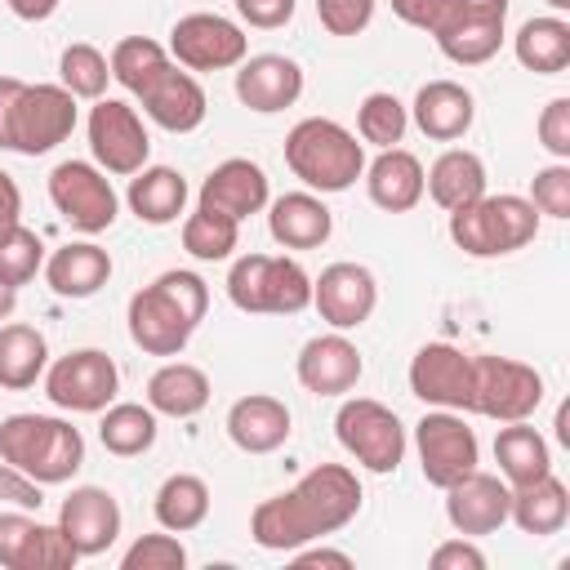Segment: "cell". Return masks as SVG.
Here are the masks:
<instances>
[{
    "label": "cell",
    "mask_w": 570,
    "mask_h": 570,
    "mask_svg": "<svg viewBox=\"0 0 570 570\" xmlns=\"http://www.w3.org/2000/svg\"><path fill=\"white\" fill-rule=\"evenodd\" d=\"M316 18L330 36H361L374 18V0H316Z\"/></svg>",
    "instance_id": "cell-46"
},
{
    "label": "cell",
    "mask_w": 570,
    "mask_h": 570,
    "mask_svg": "<svg viewBox=\"0 0 570 570\" xmlns=\"http://www.w3.org/2000/svg\"><path fill=\"white\" fill-rule=\"evenodd\" d=\"M227 298L240 312H272L294 316L312 303V276L298 258L285 254H245L227 272Z\"/></svg>",
    "instance_id": "cell-6"
},
{
    "label": "cell",
    "mask_w": 570,
    "mask_h": 570,
    "mask_svg": "<svg viewBox=\"0 0 570 570\" xmlns=\"http://www.w3.org/2000/svg\"><path fill=\"white\" fill-rule=\"evenodd\" d=\"M49 200L85 236L107 232L116 223V209H120V196H116L111 178L98 165H89V160H62V165H53V174H49Z\"/></svg>",
    "instance_id": "cell-10"
},
{
    "label": "cell",
    "mask_w": 570,
    "mask_h": 570,
    "mask_svg": "<svg viewBox=\"0 0 570 570\" xmlns=\"http://www.w3.org/2000/svg\"><path fill=\"white\" fill-rule=\"evenodd\" d=\"M285 165L312 191H347L365 174V147L330 116H307L285 134Z\"/></svg>",
    "instance_id": "cell-4"
},
{
    "label": "cell",
    "mask_w": 570,
    "mask_h": 570,
    "mask_svg": "<svg viewBox=\"0 0 570 570\" xmlns=\"http://www.w3.org/2000/svg\"><path fill=\"white\" fill-rule=\"evenodd\" d=\"M18 214H22V191H18V183L0 169V232H9V227L18 223Z\"/></svg>",
    "instance_id": "cell-53"
},
{
    "label": "cell",
    "mask_w": 570,
    "mask_h": 570,
    "mask_svg": "<svg viewBox=\"0 0 570 570\" xmlns=\"http://www.w3.org/2000/svg\"><path fill=\"white\" fill-rule=\"evenodd\" d=\"M414 125L423 129V138L432 142H454L472 129V116H476V102L472 94L459 85V80H428L419 94H414Z\"/></svg>",
    "instance_id": "cell-27"
},
{
    "label": "cell",
    "mask_w": 570,
    "mask_h": 570,
    "mask_svg": "<svg viewBox=\"0 0 570 570\" xmlns=\"http://www.w3.org/2000/svg\"><path fill=\"white\" fill-rule=\"evenodd\" d=\"M22 22H45V18H53V9L62 4V0H4Z\"/></svg>",
    "instance_id": "cell-55"
},
{
    "label": "cell",
    "mask_w": 570,
    "mask_h": 570,
    "mask_svg": "<svg viewBox=\"0 0 570 570\" xmlns=\"http://www.w3.org/2000/svg\"><path fill=\"white\" fill-rule=\"evenodd\" d=\"M503 22H508V13H485V9H468V4L454 0L450 18H445L432 36H436V45H441V53H445L450 62H459V67H481V62H490V58L499 53V45H503Z\"/></svg>",
    "instance_id": "cell-23"
},
{
    "label": "cell",
    "mask_w": 570,
    "mask_h": 570,
    "mask_svg": "<svg viewBox=\"0 0 570 570\" xmlns=\"http://www.w3.org/2000/svg\"><path fill=\"white\" fill-rule=\"evenodd\" d=\"M76 129V98L62 85H22L9 116V151L45 156Z\"/></svg>",
    "instance_id": "cell-11"
},
{
    "label": "cell",
    "mask_w": 570,
    "mask_h": 570,
    "mask_svg": "<svg viewBox=\"0 0 570 570\" xmlns=\"http://www.w3.org/2000/svg\"><path fill=\"white\" fill-rule=\"evenodd\" d=\"M205 517H209V485L196 472H174V476L160 481V490H156V521H160V530L187 534Z\"/></svg>",
    "instance_id": "cell-38"
},
{
    "label": "cell",
    "mask_w": 570,
    "mask_h": 570,
    "mask_svg": "<svg viewBox=\"0 0 570 570\" xmlns=\"http://www.w3.org/2000/svg\"><path fill=\"white\" fill-rule=\"evenodd\" d=\"M147 405L165 419H191L209 405V374L187 361H165L147 379Z\"/></svg>",
    "instance_id": "cell-31"
},
{
    "label": "cell",
    "mask_w": 570,
    "mask_h": 570,
    "mask_svg": "<svg viewBox=\"0 0 570 570\" xmlns=\"http://www.w3.org/2000/svg\"><path fill=\"white\" fill-rule=\"evenodd\" d=\"M58 76H62V89H67L71 98H94V102H98V98L107 94L111 62H107L102 49L76 40V45L62 49V58H58Z\"/></svg>",
    "instance_id": "cell-41"
},
{
    "label": "cell",
    "mask_w": 570,
    "mask_h": 570,
    "mask_svg": "<svg viewBox=\"0 0 570 570\" xmlns=\"http://www.w3.org/2000/svg\"><path fill=\"white\" fill-rule=\"evenodd\" d=\"M138 98H142V111H147L160 129H169V134H191V129H200V120H205V111H209V98H205L200 80H196L191 71H178L174 62H169Z\"/></svg>",
    "instance_id": "cell-22"
},
{
    "label": "cell",
    "mask_w": 570,
    "mask_h": 570,
    "mask_svg": "<svg viewBox=\"0 0 570 570\" xmlns=\"http://www.w3.org/2000/svg\"><path fill=\"white\" fill-rule=\"evenodd\" d=\"M570 517V490L561 476H539L530 485H512V508H508V521H517L521 534H557Z\"/></svg>",
    "instance_id": "cell-32"
},
{
    "label": "cell",
    "mask_w": 570,
    "mask_h": 570,
    "mask_svg": "<svg viewBox=\"0 0 570 570\" xmlns=\"http://www.w3.org/2000/svg\"><path fill=\"white\" fill-rule=\"evenodd\" d=\"M22 85L27 80H18V76H0V147L4 151H9V116H13V102H18Z\"/></svg>",
    "instance_id": "cell-52"
},
{
    "label": "cell",
    "mask_w": 570,
    "mask_h": 570,
    "mask_svg": "<svg viewBox=\"0 0 570 570\" xmlns=\"http://www.w3.org/2000/svg\"><path fill=\"white\" fill-rule=\"evenodd\" d=\"M89 151L98 160L102 174H138L147 165V151H151V138L138 120V111L120 98H98L94 111H89Z\"/></svg>",
    "instance_id": "cell-14"
},
{
    "label": "cell",
    "mask_w": 570,
    "mask_h": 570,
    "mask_svg": "<svg viewBox=\"0 0 570 570\" xmlns=\"http://www.w3.org/2000/svg\"><path fill=\"white\" fill-rule=\"evenodd\" d=\"M98 441L107 454L116 459H134V454H147L156 445V410L151 405H138V401H116L102 410V423H98Z\"/></svg>",
    "instance_id": "cell-37"
},
{
    "label": "cell",
    "mask_w": 570,
    "mask_h": 570,
    "mask_svg": "<svg viewBox=\"0 0 570 570\" xmlns=\"http://www.w3.org/2000/svg\"><path fill=\"white\" fill-rule=\"evenodd\" d=\"M365 191L387 214L414 209L423 200V160L414 151H405V147H383L365 165Z\"/></svg>",
    "instance_id": "cell-25"
},
{
    "label": "cell",
    "mask_w": 570,
    "mask_h": 570,
    "mask_svg": "<svg viewBox=\"0 0 570 570\" xmlns=\"http://www.w3.org/2000/svg\"><path fill=\"white\" fill-rule=\"evenodd\" d=\"M361 512V481L343 463H321L298 476L294 490L272 494L254 508L249 534L267 552H294L312 539L343 530Z\"/></svg>",
    "instance_id": "cell-1"
},
{
    "label": "cell",
    "mask_w": 570,
    "mask_h": 570,
    "mask_svg": "<svg viewBox=\"0 0 570 570\" xmlns=\"http://www.w3.org/2000/svg\"><path fill=\"white\" fill-rule=\"evenodd\" d=\"M454 0H392V13L419 31H436L445 18H450Z\"/></svg>",
    "instance_id": "cell-49"
},
{
    "label": "cell",
    "mask_w": 570,
    "mask_h": 570,
    "mask_svg": "<svg viewBox=\"0 0 570 570\" xmlns=\"http://www.w3.org/2000/svg\"><path fill=\"white\" fill-rule=\"evenodd\" d=\"M209 307V285L196 272H160L151 285H142L129 298V338L147 356H178L196 325L205 321Z\"/></svg>",
    "instance_id": "cell-2"
},
{
    "label": "cell",
    "mask_w": 570,
    "mask_h": 570,
    "mask_svg": "<svg viewBox=\"0 0 570 570\" xmlns=\"http://www.w3.org/2000/svg\"><path fill=\"white\" fill-rule=\"evenodd\" d=\"M548 4H552L557 13H566V9H570V0H548Z\"/></svg>",
    "instance_id": "cell-57"
},
{
    "label": "cell",
    "mask_w": 570,
    "mask_h": 570,
    "mask_svg": "<svg viewBox=\"0 0 570 570\" xmlns=\"http://www.w3.org/2000/svg\"><path fill=\"white\" fill-rule=\"evenodd\" d=\"M543 401V379L534 365L512 356H472V410L494 423L530 419Z\"/></svg>",
    "instance_id": "cell-8"
},
{
    "label": "cell",
    "mask_w": 570,
    "mask_h": 570,
    "mask_svg": "<svg viewBox=\"0 0 570 570\" xmlns=\"http://www.w3.org/2000/svg\"><path fill=\"white\" fill-rule=\"evenodd\" d=\"M0 454L40 485H62L85 463V436L53 414H9L0 423Z\"/></svg>",
    "instance_id": "cell-3"
},
{
    "label": "cell",
    "mask_w": 570,
    "mask_h": 570,
    "mask_svg": "<svg viewBox=\"0 0 570 570\" xmlns=\"http://www.w3.org/2000/svg\"><path fill=\"white\" fill-rule=\"evenodd\" d=\"M410 392L436 410H472V356L454 343H423L410 361Z\"/></svg>",
    "instance_id": "cell-16"
},
{
    "label": "cell",
    "mask_w": 570,
    "mask_h": 570,
    "mask_svg": "<svg viewBox=\"0 0 570 570\" xmlns=\"http://www.w3.org/2000/svg\"><path fill=\"white\" fill-rule=\"evenodd\" d=\"M494 459H499V472H503L508 485H530V481H539V476L552 472V450H548V441L525 419L499 428Z\"/></svg>",
    "instance_id": "cell-35"
},
{
    "label": "cell",
    "mask_w": 570,
    "mask_h": 570,
    "mask_svg": "<svg viewBox=\"0 0 570 570\" xmlns=\"http://www.w3.org/2000/svg\"><path fill=\"white\" fill-rule=\"evenodd\" d=\"M294 566H334V570H347V566H352V557H347V552H338V548H307V552H298V548H294Z\"/></svg>",
    "instance_id": "cell-54"
},
{
    "label": "cell",
    "mask_w": 570,
    "mask_h": 570,
    "mask_svg": "<svg viewBox=\"0 0 570 570\" xmlns=\"http://www.w3.org/2000/svg\"><path fill=\"white\" fill-rule=\"evenodd\" d=\"M539 142H543L557 160H570V98H552V102L539 111Z\"/></svg>",
    "instance_id": "cell-47"
},
{
    "label": "cell",
    "mask_w": 570,
    "mask_h": 570,
    "mask_svg": "<svg viewBox=\"0 0 570 570\" xmlns=\"http://www.w3.org/2000/svg\"><path fill=\"white\" fill-rule=\"evenodd\" d=\"M227 436L245 454H272V450H281L289 441V410H285V401L263 396V392L232 401V410H227Z\"/></svg>",
    "instance_id": "cell-26"
},
{
    "label": "cell",
    "mask_w": 570,
    "mask_h": 570,
    "mask_svg": "<svg viewBox=\"0 0 570 570\" xmlns=\"http://www.w3.org/2000/svg\"><path fill=\"white\" fill-rule=\"evenodd\" d=\"M58 530L80 557H102L120 534V503L102 485H76L58 508Z\"/></svg>",
    "instance_id": "cell-19"
},
{
    "label": "cell",
    "mask_w": 570,
    "mask_h": 570,
    "mask_svg": "<svg viewBox=\"0 0 570 570\" xmlns=\"http://www.w3.org/2000/svg\"><path fill=\"white\" fill-rule=\"evenodd\" d=\"M512 53L525 71L534 76H557L570 67V22L548 13V18H530L521 22V31L512 36Z\"/></svg>",
    "instance_id": "cell-34"
},
{
    "label": "cell",
    "mask_w": 570,
    "mask_h": 570,
    "mask_svg": "<svg viewBox=\"0 0 570 570\" xmlns=\"http://www.w3.org/2000/svg\"><path fill=\"white\" fill-rule=\"evenodd\" d=\"M13 307H18V289L0 281V321H9V316H13Z\"/></svg>",
    "instance_id": "cell-56"
},
{
    "label": "cell",
    "mask_w": 570,
    "mask_h": 570,
    "mask_svg": "<svg viewBox=\"0 0 570 570\" xmlns=\"http://www.w3.org/2000/svg\"><path fill=\"white\" fill-rule=\"evenodd\" d=\"M116 387H120V370L98 347H80V352L58 356L53 365H45L49 401L71 414H102L116 401Z\"/></svg>",
    "instance_id": "cell-9"
},
{
    "label": "cell",
    "mask_w": 570,
    "mask_h": 570,
    "mask_svg": "<svg viewBox=\"0 0 570 570\" xmlns=\"http://www.w3.org/2000/svg\"><path fill=\"white\" fill-rule=\"evenodd\" d=\"M45 281L58 298H89L111 281V254L94 240H71L49 254Z\"/></svg>",
    "instance_id": "cell-29"
},
{
    "label": "cell",
    "mask_w": 570,
    "mask_h": 570,
    "mask_svg": "<svg viewBox=\"0 0 570 570\" xmlns=\"http://www.w3.org/2000/svg\"><path fill=\"white\" fill-rule=\"evenodd\" d=\"M405 129H410V111H405V102L396 98V94H365V102H361V111H356V134H361V142H370V147H396L401 138H405Z\"/></svg>",
    "instance_id": "cell-42"
},
{
    "label": "cell",
    "mask_w": 570,
    "mask_h": 570,
    "mask_svg": "<svg viewBox=\"0 0 570 570\" xmlns=\"http://www.w3.org/2000/svg\"><path fill=\"white\" fill-rule=\"evenodd\" d=\"M200 205L214 209V214H227V218L245 223L249 214H258L267 205V174L254 160L232 156V160L214 165L209 178L200 183Z\"/></svg>",
    "instance_id": "cell-24"
},
{
    "label": "cell",
    "mask_w": 570,
    "mask_h": 570,
    "mask_svg": "<svg viewBox=\"0 0 570 570\" xmlns=\"http://www.w3.org/2000/svg\"><path fill=\"white\" fill-rule=\"evenodd\" d=\"M303 94V67L285 53H254L240 62L236 71V98L249 107V111H285L294 107Z\"/></svg>",
    "instance_id": "cell-21"
},
{
    "label": "cell",
    "mask_w": 570,
    "mask_h": 570,
    "mask_svg": "<svg viewBox=\"0 0 570 570\" xmlns=\"http://www.w3.org/2000/svg\"><path fill=\"white\" fill-rule=\"evenodd\" d=\"M45 267V245H40V236L31 232V227H22V223H13L9 232H0V281L4 285H27L36 272Z\"/></svg>",
    "instance_id": "cell-43"
},
{
    "label": "cell",
    "mask_w": 570,
    "mask_h": 570,
    "mask_svg": "<svg viewBox=\"0 0 570 570\" xmlns=\"http://www.w3.org/2000/svg\"><path fill=\"white\" fill-rule=\"evenodd\" d=\"M183 566H187V548L174 539V530L169 534H142L120 557V570H183Z\"/></svg>",
    "instance_id": "cell-44"
},
{
    "label": "cell",
    "mask_w": 570,
    "mask_h": 570,
    "mask_svg": "<svg viewBox=\"0 0 570 570\" xmlns=\"http://www.w3.org/2000/svg\"><path fill=\"white\" fill-rule=\"evenodd\" d=\"M530 205L539 214H548V218H570V165L566 160H557V165H548V169L534 174Z\"/></svg>",
    "instance_id": "cell-45"
},
{
    "label": "cell",
    "mask_w": 570,
    "mask_h": 570,
    "mask_svg": "<svg viewBox=\"0 0 570 570\" xmlns=\"http://www.w3.org/2000/svg\"><path fill=\"white\" fill-rule=\"evenodd\" d=\"M334 432H338V445L365 472H396L405 459V428L396 410H387L383 401H370V396L343 401L334 414Z\"/></svg>",
    "instance_id": "cell-7"
},
{
    "label": "cell",
    "mask_w": 570,
    "mask_h": 570,
    "mask_svg": "<svg viewBox=\"0 0 570 570\" xmlns=\"http://www.w3.org/2000/svg\"><path fill=\"white\" fill-rule=\"evenodd\" d=\"M361 370H365L361 365V352H356L352 338H343V330L307 338L303 352H298V361H294L298 383L307 392H316V396H343V392H352L356 379H361Z\"/></svg>",
    "instance_id": "cell-20"
},
{
    "label": "cell",
    "mask_w": 570,
    "mask_h": 570,
    "mask_svg": "<svg viewBox=\"0 0 570 570\" xmlns=\"http://www.w3.org/2000/svg\"><path fill=\"white\" fill-rule=\"evenodd\" d=\"M423 191H428L445 214H454V209L472 205L476 196H485V160H481L476 151H468V147H450V151H441V156L432 160V169L423 174Z\"/></svg>",
    "instance_id": "cell-30"
},
{
    "label": "cell",
    "mask_w": 570,
    "mask_h": 570,
    "mask_svg": "<svg viewBox=\"0 0 570 570\" xmlns=\"http://www.w3.org/2000/svg\"><path fill=\"white\" fill-rule=\"evenodd\" d=\"M539 236V209L525 196H476L450 214V240L472 258H503Z\"/></svg>",
    "instance_id": "cell-5"
},
{
    "label": "cell",
    "mask_w": 570,
    "mask_h": 570,
    "mask_svg": "<svg viewBox=\"0 0 570 570\" xmlns=\"http://www.w3.org/2000/svg\"><path fill=\"white\" fill-rule=\"evenodd\" d=\"M49 365V343L36 325H0V387L22 392Z\"/></svg>",
    "instance_id": "cell-36"
},
{
    "label": "cell",
    "mask_w": 570,
    "mask_h": 570,
    "mask_svg": "<svg viewBox=\"0 0 570 570\" xmlns=\"http://www.w3.org/2000/svg\"><path fill=\"white\" fill-rule=\"evenodd\" d=\"M432 570H485V552L459 534L432 552Z\"/></svg>",
    "instance_id": "cell-51"
},
{
    "label": "cell",
    "mask_w": 570,
    "mask_h": 570,
    "mask_svg": "<svg viewBox=\"0 0 570 570\" xmlns=\"http://www.w3.org/2000/svg\"><path fill=\"white\" fill-rule=\"evenodd\" d=\"M80 552L58 525H40L27 508L0 512V566L4 570H71Z\"/></svg>",
    "instance_id": "cell-15"
},
{
    "label": "cell",
    "mask_w": 570,
    "mask_h": 570,
    "mask_svg": "<svg viewBox=\"0 0 570 570\" xmlns=\"http://www.w3.org/2000/svg\"><path fill=\"white\" fill-rule=\"evenodd\" d=\"M374 303H379V285H374V272L361 267V263H330L312 281V307L321 312V321L330 330L365 325Z\"/></svg>",
    "instance_id": "cell-17"
},
{
    "label": "cell",
    "mask_w": 570,
    "mask_h": 570,
    "mask_svg": "<svg viewBox=\"0 0 570 570\" xmlns=\"http://www.w3.org/2000/svg\"><path fill=\"white\" fill-rule=\"evenodd\" d=\"M111 80H120L129 94H142L165 67H169V53L156 45V40H147V36H125L116 49H111Z\"/></svg>",
    "instance_id": "cell-40"
},
{
    "label": "cell",
    "mask_w": 570,
    "mask_h": 570,
    "mask_svg": "<svg viewBox=\"0 0 570 570\" xmlns=\"http://www.w3.org/2000/svg\"><path fill=\"white\" fill-rule=\"evenodd\" d=\"M129 209L138 214V223H151V227H165L183 214L187 205V178L169 165H142L134 178H129V191H125Z\"/></svg>",
    "instance_id": "cell-33"
},
{
    "label": "cell",
    "mask_w": 570,
    "mask_h": 570,
    "mask_svg": "<svg viewBox=\"0 0 570 570\" xmlns=\"http://www.w3.org/2000/svg\"><path fill=\"white\" fill-rule=\"evenodd\" d=\"M267 232H272V240L285 245V249H316V245L330 240L334 214H330L325 200L312 196V191H285V196H276L272 209H267Z\"/></svg>",
    "instance_id": "cell-28"
},
{
    "label": "cell",
    "mask_w": 570,
    "mask_h": 570,
    "mask_svg": "<svg viewBox=\"0 0 570 570\" xmlns=\"http://www.w3.org/2000/svg\"><path fill=\"white\" fill-rule=\"evenodd\" d=\"M0 503H9V508H27V512L45 503L40 481H31L27 472H18L4 454H0Z\"/></svg>",
    "instance_id": "cell-48"
},
{
    "label": "cell",
    "mask_w": 570,
    "mask_h": 570,
    "mask_svg": "<svg viewBox=\"0 0 570 570\" xmlns=\"http://www.w3.org/2000/svg\"><path fill=\"white\" fill-rule=\"evenodd\" d=\"M236 13L258 31H276L294 18V0H236Z\"/></svg>",
    "instance_id": "cell-50"
},
{
    "label": "cell",
    "mask_w": 570,
    "mask_h": 570,
    "mask_svg": "<svg viewBox=\"0 0 570 570\" xmlns=\"http://www.w3.org/2000/svg\"><path fill=\"white\" fill-rule=\"evenodd\" d=\"M508 508H512V485L481 468H472L454 485H445V517L463 539L494 534L508 521Z\"/></svg>",
    "instance_id": "cell-18"
},
{
    "label": "cell",
    "mask_w": 570,
    "mask_h": 570,
    "mask_svg": "<svg viewBox=\"0 0 570 570\" xmlns=\"http://www.w3.org/2000/svg\"><path fill=\"white\" fill-rule=\"evenodd\" d=\"M169 53L187 71H227V67H240L245 62L249 40L223 13H187L169 31Z\"/></svg>",
    "instance_id": "cell-13"
},
{
    "label": "cell",
    "mask_w": 570,
    "mask_h": 570,
    "mask_svg": "<svg viewBox=\"0 0 570 570\" xmlns=\"http://www.w3.org/2000/svg\"><path fill=\"white\" fill-rule=\"evenodd\" d=\"M414 450H419V463H423L428 485H436V490L454 485L481 459L476 432L463 423L459 410H432V414H423L414 423Z\"/></svg>",
    "instance_id": "cell-12"
},
{
    "label": "cell",
    "mask_w": 570,
    "mask_h": 570,
    "mask_svg": "<svg viewBox=\"0 0 570 570\" xmlns=\"http://www.w3.org/2000/svg\"><path fill=\"white\" fill-rule=\"evenodd\" d=\"M236 240H240V223L227 218V214H214L205 205H196V214H187V223H183V249L191 258H200V263L232 258Z\"/></svg>",
    "instance_id": "cell-39"
}]
</instances>
